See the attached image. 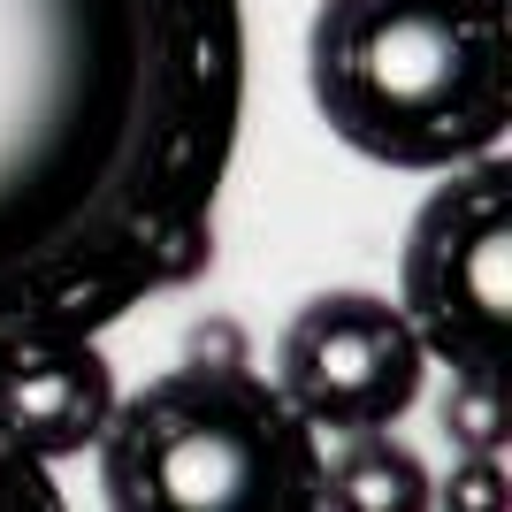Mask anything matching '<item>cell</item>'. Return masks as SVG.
Wrapping results in <instances>:
<instances>
[{
	"label": "cell",
	"instance_id": "obj_1",
	"mask_svg": "<svg viewBox=\"0 0 512 512\" xmlns=\"http://www.w3.org/2000/svg\"><path fill=\"white\" fill-rule=\"evenodd\" d=\"M237 123V0H0V367L207 276Z\"/></svg>",
	"mask_w": 512,
	"mask_h": 512
},
{
	"label": "cell",
	"instance_id": "obj_2",
	"mask_svg": "<svg viewBox=\"0 0 512 512\" xmlns=\"http://www.w3.org/2000/svg\"><path fill=\"white\" fill-rule=\"evenodd\" d=\"M321 123L383 169H459L505 146L512 8L505 0H321L306 23Z\"/></svg>",
	"mask_w": 512,
	"mask_h": 512
},
{
	"label": "cell",
	"instance_id": "obj_3",
	"mask_svg": "<svg viewBox=\"0 0 512 512\" xmlns=\"http://www.w3.org/2000/svg\"><path fill=\"white\" fill-rule=\"evenodd\" d=\"M92 451L115 512H321L314 428L245 360H184L153 375L115 398Z\"/></svg>",
	"mask_w": 512,
	"mask_h": 512
},
{
	"label": "cell",
	"instance_id": "obj_4",
	"mask_svg": "<svg viewBox=\"0 0 512 512\" xmlns=\"http://www.w3.org/2000/svg\"><path fill=\"white\" fill-rule=\"evenodd\" d=\"M398 283L428 360L512 383V169L497 153L444 169V184L421 199Z\"/></svg>",
	"mask_w": 512,
	"mask_h": 512
},
{
	"label": "cell",
	"instance_id": "obj_5",
	"mask_svg": "<svg viewBox=\"0 0 512 512\" xmlns=\"http://www.w3.org/2000/svg\"><path fill=\"white\" fill-rule=\"evenodd\" d=\"M428 375V352L413 321L383 291H321L276 337V390L306 413V428L360 436V428H398L413 413Z\"/></svg>",
	"mask_w": 512,
	"mask_h": 512
},
{
	"label": "cell",
	"instance_id": "obj_6",
	"mask_svg": "<svg viewBox=\"0 0 512 512\" xmlns=\"http://www.w3.org/2000/svg\"><path fill=\"white\" fill-rule=\"evenodd\" d=\"M107 413H115V375H107L100 337L46 344L31 360L0 367V428L23 451H39L46 467H62V459L100 444Z\"/></svg>",
	"mask_w": 512,
	"mask_h": 512
},
{
	"label": "cell",
	"instance_id": "obj_7",
	"mask_svg": "<svg viewBox=\"0 0 512 512\" xmlns=\"http://www.w3.org/2000/svg\"><path fill=\"white\" fill-rule=\"evenodd\" d=\"M314 497L337 505V512H428L436 505V474L390 428H360V436H344L337 459H321Z\"/></svg>",
	"mask_w": 512,
	"mask_h": 512
},
{
	"label": "cell",
	"instance_id": "obj_8",
	"mask_svg": "<svg viewBox=\"0 0 512 512\" xmlns=\"http://www.w3.org/2000/svg\"><path fill=\"white\" fill-rule=\"evenodd\" d=\"M444 436L451 451H505L512 444V383H482V375H451L444 390Z\"/></svg>",
	"mask_w": 512,
	"mask_h": 512
},
{
	"label": "cell",
	"instance_id": "obj_9",
	"mask_svg": "<svg viewBox=\"0 0 512 512\" xmlns=\"http://www.w3.org/2000/svg\"><path fill=\"white\" fill-rule=\"evenodd\" d=\"M0 512H62V482L39 451H23L8 428H0Z\"/></svg>",
	"mask_w": 512,
	"mask_h": 512
},
{
	"label": "cell",
	"instance_id": "obj_10",
	"mask_svg": "<svg viewBox=\"0 0 512 512\" xmlns=\"http://www.w3.org/2000/svg\"><path fill=\"white\" fill-rule=\"evenodd\" d=\"M505 497H512V482H505V451H459V474L436 490V505H482V512H497Z\"/></svg>",
	"mask_w": 512,
	"mask_h": 512
},
{
	"label": "cell",
	"instance_id": "obj_11",
	"mask_svg": "<svg viewBox=\"0 0 512 512\" xmlns=\"http://www.w3.org/2000/svg\"><path fill=\"white\" fill-rule=\"evenodd\" d=\"M237 321H199L192 329V360H237Z\"/></svg>",
	"mask_w": 512,
	"mask_h": 512
}]
</instances>
